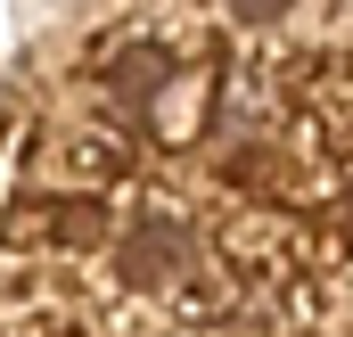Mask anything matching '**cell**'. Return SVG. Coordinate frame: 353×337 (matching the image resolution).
Wrapping results in <instances>:
<instances>
[{
  "instance_id": "cell-1",
  "label": "cell",
  "mask_w": 353,
  "mask_h": 337,
  "mask_svg": "<svg viewBox=\"0 0 353 337\" xmlns=\"http://www.w3.org/2000/svg\"><path fill=\"white\" fill-rule=\"evenodd\" d=\"M115 271H123V288H173L197 271V222L189 214H140L123 239H115Z\"/></svg>"
},
{
  "instance_id": "cell-2",
  "label": "cell",
  "mask_w": 353,
  "mask_h": 337,
  "mask_svg": "<svg viewBox=\"0 0 353 337\" xmlns=\"http://www.w3.org/2000/svg\"><path fill=\"white\" fill-rule=\"evenodd\" d=\"M165 83H173V50H157V41H148V50H123V58L107 66V90H115V107H123V115H140Z\"/></svg>"
},
{
  "instance_id": "cell-3",
  "label": "cell",
  "mask_w": 353,
  "mask_h": 337,
  "mask_svg": "<svg viewBox=\"0 0 353 337\" xmlns=\"http://www.w3.org/2000/svg\"><path fill=\"white\" fill-rule=\"evenodd\" d=\"M288 8H296V0H230L239 25H271V17H288Z\"/></svg>"
}]
</instances>
